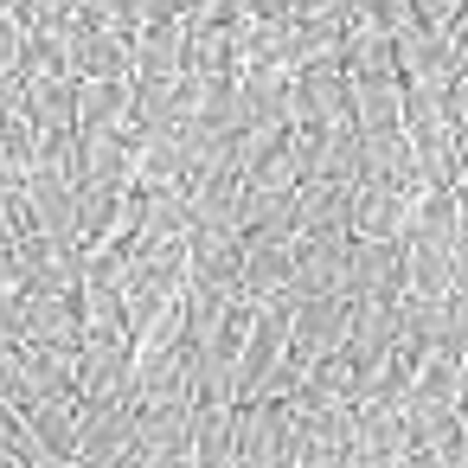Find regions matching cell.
I'll return each mask as SVG.
<instances>
[{
	"mask_svg": "<svg viewBox=\"0 0 468 468\" xmlns=\"http://www.w3.org/2000/svg\"><path fill=\"white\" fill-rule=\"evenodd\" d=\"M353 129L359 135L404 129V78H366V84H353Z\"/></svg>",
	"mask_w": 468,
	"mask_h": 468,
	"instance_id": "7",
	"label": "cell"
},
{
	"mask_svg": "<svg viewBox=\"0 0 468 468\" xmlns=\"http://www.w3.org/2000/svg\"><path fill=\"white\" fill-rule=\"evenodd\" d=\"M20 417H27L33 449H39L46 462H78V449H84V410H78L71 398H39V404H27Z\"/></svg>",
	"mask_w": 468,
	"mask_h": 468,
	"instance_id": "3",
	"label": "cell"
},
{
	"mask_svg": "<svg viewBox=\"0 0 468 468\" xmlns=\"http://www.w3.org/2000/svg\"><path fill=\"white\" fill-rule=\"evenodd\" d=\"M449 346H455V353H468V289L449 302Z\"/></svg>",
	"mask_w": 468,
	"mask_h": 468,
	"instance_id": "14",
	"label": "cell"
},
{
	"mask_svg": "<svg viewBox=\"0 0 468 468\" xmlns=\"http://www.w3.org/2000/svg\"><path fill=\"white\" fill-rule=\"evenodd\" d=\"M410 27H417L410 0H353V20H346V33H378V39H398Z\"/></svg>",
	"mask_w": 468,
	"mask_h": 468,
	"instance_id": "9",
	"label": "cell"
},
{
	"mask_svg": "<svg viewBox=\"0 0 468 468\" xmlns=\"http://www.w3.org/2000/svg\"><path fill=\"white\" fill-rule=\"evenodd\" d=\"M410 212H417V199H404L391 186H359L353 193V238L359 244H404Z\"/></svg>",
	"mask_w": 468,
	"mask_h": 468,
	"instance_id": "5",
	"label": "cell"
},
{
	"mask_svg": "<svg viewBox=\"0 0 468 468\" xmlns=\"http://www.w3.org/2000/svg\"><path fill=\"white\" fill-rule=\"evenodd\" d=\"M135 84L142 90L186 84V27H142L135 33Z\"/></svg>",
	"mask_w": 468,
	"mask_h": 468,
	"instance_id": "4",
	"label": "cell"
},
{
	"mask_svg": "<svg viewBox=\"0 0 468 468\" xmlns=\"http://www.w3.org/2000/svg\"><path fill=\"white\" fill-rule=\"evenodd\" d=\"M0 468H7V462H0Z\"/></svg>",
	"mask_w": 468,
	"mask_h": 468,
	"instance_id": "18",
	"label": "cell"
},
{
	"mask_svg": "<svg viewBox=\"0 0 468 468\" xmlns=\"http://www.w3.org/2000/svg\"><path fill=\"white\" fill-rule=\"evenodd\" d=\"M27 282H33L27 250L20 244H0V295H27Z\"/></svg>",
	"mask_w": 468,
	"mask_h": 468,
	"instance_id": "11",
	"label": "cell"
},
{
	"mask_svg": "<svg viewBox=\"0 0 468 468\" xmlns=\"http://www.w3.org/2000/svg\"><path fill=\"white\" fill-rule=\"evenodd\" d=\"M410 14H417V27H430V33H455L462 0H410Z\"/></svg>",
	"mask_w": 468,
	"mask_h": 468,
	"instance_id": "13",
	"label": "cell"
},
{
	"mask_svg": "<svg viewBox=\"0 0 468 468\" xmlns=\"http://www.w3.org/2000/svg\"><path fill=\"white\" fill-rule=\"evenodd\" d=\"M462 244H468V193H462Z\"/></svg>",
	"mask_w": 468,
	"mask_h": 468,
	"instance_id": "16",
	"label": "cell"
},
{
	"mask_svg": "<svg viewBox=\"0 0 468 468\" xmlns=\"http://www.w3.org/2000/svg\"><path fill=\"white\" fill-rule=\"evenodd\" d=\"M39 468H84V462H39Z\"/></svg>",
	"mask_w": 468,
	"mask_h": 468,
	"instance_id": "17",
	"label": "cell"
},
{
	"mask_svg": "<svg viewBox=\"0 0 468 468\" xmlns=\"http://www.w3.org/2000/svg\"><path fill=\"white\" fill-rule=\"evenodd\" d=\"M295 263H302V238L282 231V225H263L244 238V276H238V295L244 302H276L295 289Z\"/></svg>",
	"mask_w": 468,
	"mask_h": 468,
	"instance_id": "1",
	"label": "cell"
},
{
	"mask_svg": "<svg viewBox=\"0 0 468 468\" xmlns=\"http://www.w3.org/2000/svg\"><path fill=\"white\" fill-rule=\"evenodd\" d=\"M20 58H27V27L20 14H0V78L20 71Z\"/></svg>",
	"mask_w": 468,
	"mask_h": 468,
	"instance_id": "12",
	"label": "cell"
},
{
	"mask_svg": "<svg viewBox=\"0 0 468 468\" xmlns=\"http://www.w3.org/2000/svg\"><path fill=\"white\" fill-rule=\"evenodd\" d=\"M65 39H71V71H78V84H135V33L78 20Z\"/></svg>",
	"mask_w": 468,
	"mask_h": 468,
	"instance_id": "2",
	"label": "cell"
},
{
	"mask_svg": "<svg viewBox=\"0 0 468 468\" xmlns=\"http://www.w3.org/2000/svg\"><path fill=\"white\" fill-rule=\"evenodd\" d=\"M455 410L468 417V353H462V391H455Z\"/></svg>",
	"mask_w": 468,
	"mask_h": 468,
	"instance_id": "15",
	"label": "cell"
},
{
	"mask_svg": "<svg viewBox=\"0 0 468 468\" xmlns=\"http://www.w3.org/2000/svg\"><path fill=\"white\" fill-rule=\"evenodd\" d=\"M78 122L84 135L135 129V84H78Z\"/></svg>",
	"mask_w": 468,
	"mask_h": 468,
	"instance_id": "8",
	"label": "cell"
},
{
	"mask_svg": "<svg viewBox=\"0 0 468 468\" xmlns=\"http://www.w3.org/2000/svg\"><path fill=\"white\" fill-rule=\"evenodd\" d=\"M78 20H84V0H20L27 33H71Z\"/></svg>",
	"mask_w": 468,
	"mask_h": 468,
	"instance_id": "10",
	"label": "cell"
},
{
	"mask_svg": "<svg viewBox=\"0 0 468 468\" xmlns=\"http://www.w3.org/2000/svg\"><path fill=\"white\" fill-rule=\"evenodd\" d=\"M135 430H142V410H135V404L84 410V449H78V462H129Z\"/></svg>",
	"mask_w": 468,
	"mask_h": 468,
	"instance_id": "6",
	"label": "cell"
}]
</instances>
